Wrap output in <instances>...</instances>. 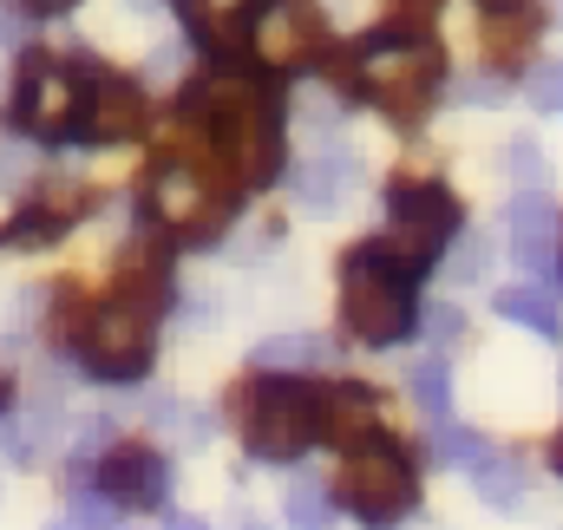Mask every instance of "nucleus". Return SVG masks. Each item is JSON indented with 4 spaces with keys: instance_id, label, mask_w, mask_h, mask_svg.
<instances>
[{
    "instance_id": "obj_27",
    "label": "nucleus",
    "mask_w": 563,
    "mask_h": 530,
    "mask_svg": "<svg viewBox=\"0 0 563 530\" xmlns=\"http://www.w3.org/2000/svg\"><path fill=\"white\" fill-rule=\"evenodd\" d=\"M492 263V250H485V236L478 230H459V243L445 250V268H452V281H478Z\"/></svg>"
},
{
    "instance_id": "obj_22",
    "label": "nucleus",
    "mask_w": 563,
    "mask_h": 530,
    "mask_svg": "<svg viewBox=\"0 0 563 530\" xmlns=\"http://www.w3.org/2000/svg\"><path fill=\"white\" fill-rule=\"evenodd\" d=\"M282 511H288V530H334V505H328L321 478H295Z\"/></svg>"
},
{
    "instance_id": "obj_31",
    "label": "nucleus",
    "mask_w": 563,
    "mask_h": 530,
    "mask_svg": "<svg viewBox=\"0 0 563 530\" xmlns=\"http://www.w3.org/2000/svg\"><path fill=\"white\" fill-rule=\"evenodd\" d=\"M26 33H33L26 13H0V40H7V46H26Z\"/></svg>"
},
{
    "instance_id": "obj_24",
    "label": "nucleus",
    "mask_w": 563,
    "mask_h": 530,
    "mask_svg": "<svg viewBox=\"0 0 563 530\" xmlns=\"http://www.w3.org/2000/svg\"><path fill=\"white\" fill-rule=\"evenodd\" d=\"M525 106L531 112H563V59L525 66Z\"/></svg>"
},
{
    "instance_id": "obj_15",
    "label": "nucleus",
    "mask_w": 563,
    "mask_h": 530,
    "mask_svg": "<svg viewBox=\"0 0 563 530\" xmlns=\"http://www.w3.org/2000/svg\"><path fill=\"white\" fill-rule=\"evenodd\" d=\"M544 26H551L544 0H478V33H485V46H492L498 66H511L518 53H531Z\"/></svg>"
},
{
    "instance_id": "obj_37",
    "label": "nucleus",
    "mask_w": 563,
    "mask_h": 530,
    "mask_svg": "<svg viewBox=\"0 0 563 530\" xmlns=\"http://www.w3.org/2000/svg\"><path fill=\"white\" fill-rule=\"evenodd\" d=\"M551 20H563V0H551Z\"/></svg>"
},
{
    "instance_id": "obj_33",
    "label": "nucleus",
    "mask_w": 563,
    "mask_h": 530,
    "mask_svg": "<svg viewBox=\"0 0 563 530\" xmlns=\"http://www.w3.org/2000/svg\"><path fill=\"white\" fill-rule=\"evenodd\" d=\"M164 530H203V518H170Z\"/></svg>"
},
{
    "instance_id": "obj_10",
    "label": "nucleus",
    "mask_w": 563,
    "mask_h": 530,
    "mask_svg": "<svg viewBox=\"0 0 563 530\" xmlns=\"http://www.w3.org/2000/svg\"><path fill=\"white\" fill-rule=\"evenodd\" d=\"M73 112H79V73L66 59H46V53H26L20 59V79H13V132L40 137V144H66L73 137Z\"/></svg>"
},
{
    "instance_id": "obj_34",
    "label": "nucleus",
    "mask_w": 563,
    "mask_h": 530,
    "mask_svg": "<svg viewBox=\"0 0 563 530\" xmlns=\"http://www.w3.org/2000/svg\"><path fill=\"white\" fill-rule=\"evenodd\" d=\"M551 465H558V478H563V432H558V445H551Z\"/></svg>"
},
{
    "instance_id": "obj_25",
    "label": "nucleus",
    "mask_w": 563,
    "mask_h": 530,
    "mask_svg": "<svg viewBox=\"0 0 563 530\" xmlns=\"http://www.w3.org/2000/svg\"><path fill=\"white\" fill-rule=\"evenodd\" d=\"M505 170H511L525 190H544V177H551V164H544V151H538L531 137H511V144H505Z\"/></svg>"
},
{
    "instance_id": "obj_23",
    "label": "nucleus",
    "mask_w": 563,
    "mask_h": 530,
    "mask_svg": "<svg viewBox=\"0 0 563 530\" xmlns=\"http://www.w3.org/2000/svg\"><path fill=\"white\" fill-rule=\"evenodd\" d=\"M151 426L170 432L177 445H203V439H210V412L190 406V399H157V406H151Z\"/></svg>"
},
{
    "instance_id": "obj_9",
    "label": "nucleus",
    "mask_w": 563,
    "mask_h": 530,
    "mask_svg": "<svg viewBox=\"0 0 563 530\" xmlns=\"http://www.w3.org/2000/svg\"><path fill=\"white\" fill-rule=\"evenodd\" d=\"M79 73V112H73V144H132L151 125V106H144V86L125 73H106L92 66L86 53L66 59Z\"/></svg>"
},
{
    "instance_id": "obj_12",
    "label": "nucleus",
    "mask_w": 563,
    "mask_h": 530,
    "mask_svg": "<svg viewBox=\"0 0 563 530\" xmlns=\"http://www.w3.org/2000/svg\"><path fill=\"white\" fill-rule=\"evenodd\" d=\"M99 498H112V511H157V505L170 498V465H164V452H151V445H119V452H106V465H99Z\"/></svg>"
},
{
    "instance_id": "obj_32",
    "label": "nucleus",
    "mask_w": 563,
    "mask_h": 530,
    "mask_svg": "<svg viewBox=\"0 0 563 530\" xmlns=\"http://www.w3.org/2000/svg\"><path fill=\"white\" fill-rule=\"evenodd\" d=\"M400 7H407V13H420V20H426V13H432L439 0H400Z\"/></svg>"
},
{
    "instance_id": "obj_11",
    "label": "nucleus",
    "mask_w": 563,
    "mask_h": 530,
    "mask_svg": "<svg viewBox=\"0 0 563 530\" xmlns=\"http://www.w3.org/2000/svg\"><path fill=\"white\" fill-rule=\"evenodd\" d=\"M269 7H282V0H177L184 33H190V46H197L210 66L250 59V40H256V26H263Z\"/></svg>"
},
{
    "instance_id": "obj_7",
    "label": "nucleus",
    "mask_w": 563,
    "mask_h": 530,
    "mask_svg": "<svg viewBox=\"0 0 563 530\" xmlns=\"http://www.w3.org/2000/svg\"><path fill=\"white\" fill-rule=\"evenodd\" d=\"M243 445L256 459H269V465H288L308 445H321V387L256 374L243 387Z\"/></svg>"
},
{
    "instance_id": "obj_39",
    "label": "nucleus",
    "mask_w": 563,
    "mask_h": 530,
    "mask_svg": "<svg viewBox=\"0 0 563 530\" xmlns=\"http://www.w3.org/2000/svg\"><path fill=\"white\" fill-rule=\"evenodd\" d=\"M558 380H563V374H558Z\"/></svg>"
},
{
    "instance_id": "obj_19",
    "label": "nucleus",
    "mask_w": 563,
    "mask_h": 530,
    "mask_svg": "<svg viewBox=\"0 0 563 530\" xmlns=\"http://www.w3.org/2000/svg\"><path fill=\"white\" fill-rule=\"evenodd\" d=\"M465 472H472L478 498H485V505H498V511H511V505L525 498V465H518L511 452H492V445H485V452H478Z\"/></svg>"
},
{
    "instance_id": "obj_6",
    "label": "nucleus",
    "mask_w": 563,
    "mask_h": 530,
    "mask_svg": "<svg viewBox=\"0 0 563 530\" xmlns=\"http://www.w3.org/2000/svg\"><path fill=\"white\" fill-rule=\"evenodd\" d=\"M459 230H465V210H459V197L439 177H400V184H387V236L380 243L413 268L420 281L445 263V250L459 243Z\"/></svg>"
},
{
    "instance_id": "obj_16",
    "label": "nucleus",
    "mask_w": 563,
    "mask_h": 530,
    "mask_svg": "<svg viewBox=\"0 0 563 530\" xmlns=\"http://www.w3.org/2000/svg\"><path fill=\"white\" fill-rule=\"evenodd\" d=\"M374 387H361V380H334V387H321V439H334V445H361V439H374Z\"/></svg>"
},
{
    "instance_id": "obj_29",
    "label": "nucleus",
    "mask_w": 563,
    "mask_h": 530,
    "mask_svg": "<svg viewBox=\"0 0 563 530\" xmlns=\"http://www.w3.org/2000/svg\"><path fill=\"white\" fill-rule=\"evenodd\" d=\"M420 334H432L439 347H452V341L465 334V314H459V308H420Z\"/></svg>"
},
{
    "instance_id": "obj_18",
    "label": "nucleus",
    "mask_w": 563,
    "mask_h": 530,
    "mask_svg": "<svg viewBox=\"0 0 563 530\" xmlns=\"http://www.w3.org/2000/svg\"><path fill=\"white\" fill-rule=\"evenodd\" d=\"M492 308L505 314V321H518V328H531L538 341H558L563 334V314H558V301L538 288V281H518V288H498L492 295Z\"/></svg>"
},
{
    "instance_id": "obj_35",
    "label": "nucleus",
    "mask_w": 563,
    "mask_h": 530,
    "mask_svg": "<svg viewBox=\"0 0 563 530\" xmlns=\"http://www.w3.org/2000/svg\"><path fill=\"white\" fill-rule=\"evenodd\" d=\"M7 399H13V387H7V380H0V412H7Z\"/></svg>"
},
{
    "instance_id": "obj_13",
    "label": "nucleus",
    "mask_w": 563,
    "mask_h": 530,
    "mask_svg": "<svg viewBox=\"0 0 563 530\" xmlns=\"http://www.w3.org/2000/svg\"><path fill=\"white\" fill-rule=\"evenodd\" d=\"M511 256L525 275H551L558 268V236H563V217L551 210V197L544 190H525V197H511Z\"/></svg>"
},
{
    "instance_id": "obj_38",
    "label": "nucleus",
    "mask_w": 563,
    "mask_h": 530,
    "mask_svg": "<svg viewBox=\"0 0 563 530\" xmlns=\"http://www.w3.org/2000/svg\"><path fill=\"white\" fill-rule=\"evenodd\" d=\"M53 530H73V525H53Z\"/></svg>"
},
{
    "instance_id": "obj_5",
    "label": "nucleus",
    "mask_w": 563,
    "mask_h": 530,
    "mask_svg": "<svg viewBox=\"0 0 563 530\" xmlns=\"http://www.w3.org/2000/svg\"><path fill=\"white\" fill-rule=\"evenodd\" d=\"M66 354H73L92 380H106V387H132V380L151 374V354H157V314H151L144 301H125V295L92 301V308L73 314V328H66Z\"/></svg>"
},
{
    "instance_id": "obj_36",
    "label": "nucleus",
    "mask_w": 563,
    "mask_h": 530,
    "mask_svg": "<svg viewBox=\"0 0 563 530\" xmlns=\"http://www.w3.org/2000/svg\"><path fill=\"white\" fill-rule=\"evenodd\" d=\"M558 281H563V236H558Z\"/></svg>"
},
{
    "instance_id": "obj_1",
    "label": "nucleus",
    "mask_w": 563,
    "mask_h": 530,
    "mask_svg": "<svg viewBox=\"0 0 563 530\" xmlns=\"http://www.w3.org/2000/svg\"><path fill=\"white\" fill-rule=\"evenodd\" d=\"M184 119H197L210 137V164L223 170V184L243 190H269L288 164V106H282V79L263 73L256 59H230V66H203L184 86Z\"/></svg>"
},
{
    "instance_id": "obj_4",
    "label": "nucleus",
    "mask_w": 563,
    "mask_h": 530,
    "mask_svg": "<svg viewBox=\"0 0 563 530\" xmlns=\"http://www.w3.org/2000/svg\"><path fill=\"white\" fill-rule=\"evenodd\" d=\"M236 190L203 157H157L144 177V223L164 243H217L236 217Z\"/></svg>"
},
{
    "instance_id": "obj_8",
    "label": "nucleus",
    "mask_w": 563,
    "mask_h": 530,
    "mask_svg": "<svg viewBox=\"0 0 563 530\" xmlns=\"http://www.w3.org/2000/svg\"><path fill=\"white\" fill-rule=\"evenodd\" d=\"M341 505H347L361 525H374V530L400 525V518L420 505L413 452H407L400 439H387V432L361 439V445L347 452V465H341Z\"/></svg>"
},
{
    "instance_id": "obj_26",
    "label": "nucleus",
    "mask_w": 563,
    "mask_h": 530,
    "mask_svg": "<svg viewBox=\"0 0 563 530\" xmlns=\"http://www.w3.org/2000/svg\"><path fill=\"white\" fill-rule=\"evenodd\" d=\"M432 452H439L445 465H472V459L485 452V439L465 432V426H452V419H439V426H432Z\"/></svg>"
},
{
    "instance_id": "obj_21",
    "label": "nucleus",
    "mask_w": 563,
    "mask_h": 530,
    "mask_svg": "<svg viewBox=\"0 0 563 530\" xmlns=\"http://www.w3.org/2000/svg\"><path fill=\"white\" fill-rule=\"evenodd\" d=\"M407 394L420 399V412L432 419V426L452 412V374H445V361H439V354H426V361L407 367Z\"/></svg>"
},
{
    "instance_id": "obj_28",
    "label": "nucleus",
    "mask_w": 563,
    "mask_h": 530,
    "mask_svg": "<svg viewBox=\"0 0 563 530\" xmlns=\"http://www.w3.org/2000/svg\"><path fill=\"white\" fill-rule=\"evenodd\" d=\"M459 99H465V106H505V99H511V79H498V73H472V79L459 86Z\"/></svg>"
},
{
    "instance_id": "obj_17",
    "label": "nucleus",
    "mask_w": 563,
    "mask_h": 530,
    "mask_svg": "<svg viewBox=\"0 0 563 530\" xmlns=\"http://www.w3.org/2000/svg\"><path fill=\"white\" fill-rule=\"evenodd\" d=\"M328 361H334V347H328L321 334H269V341H256V354H250L256 374H282V380H308V374H321Z\"/></svg>"
},
{
    "instance_id": "obj_20",
    "label": "nucleus",
    "mask_w": 563,
    "mask_h": 530,
    "mask_svg": "<svg viewBox=\"0 0 563 530\" xmlns=\"http://www.w3.org/2000/svg\"><path fill=\"white\" fill-rule=\"evenodd\" d=\"M73 217H79V203H26V210L0 230V243H7V250H40V243L66 236Z\"/></svg>"
},
{
    "instance_id": "obj_14",
    "label": "nucleus",
    "mask_w": 563,
    "mask_h": 530,
    "mask_svg": "<svg viewBox=\"0 0 563 530\" xmlns=\"http://www.w3.org/2000/svg\"><path fill=\"white\" fill-rule=\"evenodd\" d=\"M354 184H361V157L347 144H321L295 164V203L301 210H341Z\"/></svg>"
},
{
    "instance_id": "obj_2",
    "label": "nucleus",
    "mask_w": 563,
    "mask_h": 530,
    "mask_svg": "<svg viewBox=\"0 0 563 530\" xmlns=\"http://www.w3.org/2000/svg\"><path fill=\"white\" fill-rule=\"evenodd\" d=\"M341 79H347V99L387 119H420L445 86V46L413 20H387L354 46H341Z\"/></svg>"
},
{
    "instance_id": "obj_3",
    "label": "nucleus",
    "mask_w": 563,
    "mask_h": 530,
    "mask_svg": "<svg viewBox=\"0 0 563 530\" xmlns=\"http://www.w3.org/2000/svg\"><path fill=\"white\" fill-rule=\"evenodd\" d=\"M341 321L367 347H400L420 334V275L380 236L341 256Z\"/></svg>"
},
{
    "instance_id": "obj_30",
    "label": "nucleus",
    "mask_w": 563,
    "mask_h": 530,
    "mask_svg": "<svg viewBox=\"0 0 563 530\" xmlns=\"http://www.w3.org/2000/svg\"><path fill=\"white\" fill-rule=\"evenodd\" d=\"M79 0H13V13H26V20H53V13H73Z\"/></svg>"
}]
</instances>
